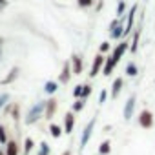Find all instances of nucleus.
Segmentation results:
<instances>
[{"mask_svg": "<svg viewBox=\"0 0 155 155\" xmlns=\"http://www.w3.org/2000/svg\"><path fill=\"white\" fill-rule=\"evenodd\" d=\"M44 110H46V101H38V102H35L29 110H28V113H26V124L29 126V124H35V122H38L42 117H44Z\"/></svg>", "mask_w": 155, "mask_h": 155, "instance_id": "f257e3e1", "label": "nucleus"}, {"mask_svg": "<svg viewBox=\"0 0 155 155\" xmlns=\"http://www.w3.org/2000/svg\"><path fill=\"white\" fill-rule=\"evenodd\" d=\"M95 124H97V117H93V119L86 124V128H84V131H82V137H81V146H79L81 153H82V151H84V148L88 146V142H90V139H91V135H93Z\"/></svg>", "mask_w": 155, "mask_h": 155, "instance_id": "f03ea898", "label": "nucleus"}, {"mask_svg": "<svg viewBox=\"0 0 155 155\" xmlns=\"http://www.w3.org/2000/svg\"><path fill=\"white\" fill-rule=\"evenodd\" d=\"M128 49H130V42H128V40H119V44H117V46L113 48V51H111V58L119 64V60L124 57V53H126Z\"/></svg>", "mask_w": 155, "mask_h": 155, "instance_id": "7ed1b4c3", "label": "nucleus"}, {"mask_svg": "<svg viewBox=\"0 0 155 155\" xmlns=\"http://www.w3.org/2000/svg\"><path fill=\"white\" fill-rule=\"evenodd\" d=\"M139 126L144 128V130H150L153 128V113L150 110H142L139 113Z\"/></svg>", "mask_w": 155, "mask_h": 155, "instance_id": "20e7f679", "label": "nucleus"}, {"mask_svg": "<svg viewBox=\"0 0 155 155\" xmlns=\"http://www.w3.org/2000/svg\"><path fill=\"white\" fill-rule=\"evenodd\" d=\"M104 60H106V57H104L102 53H97V55H95L93 64H91V69H90V77H91V79H95V77L101 73V69H102V66H104Z\"/></svg>", "mask_w": 155, "mask_h": 155, "instance_id": "39448f33", "label": "nucleus"}, {"mask_svg": "<svg viewBox=\"0 0 155 155\" xmlns=\"http://www.w3.org/2000/svg\"><path fill=\"white\" fill-rule=\"evenodd\" d=\"M135 104H137V97H135V95H130V97H128V101H126V104H124V111H122V115H124V120H126V122H128V120H131L133 111H135Z\"/></svg>", "mask_w": 155, "mask_h": 155, "instance_id": "423d86ee", "label": "nucleus"}, {"mask_svg": "<svg viewBox=\"0 0 155 155\" xmlns=\"http://www.w3.org/2000/svg\"><path fill=\"white\" fill-rule=\"evenodd\" d=\"M137 9H139V6H137V4H133V6H131V9L128 11V20H126L124 35H122V37H128V35L131 33V29H133V22H135V15H137Z\"/></svg>", "mask_w": 155, "mask_h": 155, "instance_id": "0eeeda50", "label": "nucleus"}, {"mask_svg": "<svg viewBox=\"0 0 155 155\" xmlns=\"http://www.w3.org/2000/svg\"><path fill=\"white\" fill-rule=\"evenodd\" d=\"M71 71H73V75H81L82 71H84V60H82V57L81 55H71Z\"/></svg>", "mask_w": 155, "mask_h": 155, "instance_id": "6e6552de", "label": "nucleus"}, {"mask_svg": "<svg viewBox=\"0 0 155 155\" xmlns=\"http://www.w3.org/2000/svg\"><path fill=\"white\" fill-rule=\"evenodd\" d=\"M18 73H20V68H18V66H13V68L8 71V75L4 77L2 81H0V84H2V86H9V84H13V82L18 79Z\"/></svg>", "mask_w": 155, "mask_h": 155, "instance_id": "1a4fd4ad", "label": "nucleus"}, {"mask_svg": "<svg viewBox=\"0 0 155 155\" xmlns=\"http://www.w3.org/2000/svg\"><path fill=\"white\" fill-rule=\"evenodd\" d=\"M71 75H73V71H71V62H64V66H62V71H60V75H58V84H68L69 82V79H71Z\"/></svg>", "mask_w": 155, "mask_h": 155, "instance_id": "9d476101", "label": "nucleus"}, {"mask_svg": "<svg viewBox=\"0 0 155 155\" xmlns=\"http://www.w3.org/2000/svg\"><path fill=\"white\" fill-rule=\"evenodd\" d=\"M57 108H58V101L57 99H49L46 101V110H44V119H53L55 113H57Z\"/></svg>", "mask_w": 155, "mask_h": 155, "instance_id": "9b49d317", "label": "nucleus"}, {"mask_svg": "<svg viewBox=\"0 0 155 155\" xmlns=\"http://www.w3.org/2000/svg\"><path fill=\"white\" fill-rule=\"evenodd\" d=\"M73 128H75V113L73 111H68L66 117H64V133L71 135L73 133Z\"/></svg>", "mask_w": 155, "mask_h": 155, "instance_id": "f8f14e48", "label": "nucleus"}, {"mask_svg": "<svg viewBox=\"0 0 155 155\" xmlns=\"http://www.w3.org/2000/svg\"><path fill=\"white\" fill-rule=\"evenodd\" d=\"M122 86H124V79H122V77H117V79L111 82L110 97H111V99H117V97H119V93H120V90H122Z\"/></svg>", "mask_w": 155, "mask_h": 155, "instance_id": "ddd939ff", "label": "nucleus"}, {"mask_svg": "<svg viewBox=\"0 0 155 155\" xmlns=\"http://www.w3.org/2000/svg\"><path fill=\"white\" fill-rule=\"evenodd\" d=\"M122 35H124V24H122V18H120V24H119L115 29L110 31V37H111V40H120Z\"/></svg>", "mask_w": 155, "mask_h": 155, "instance_id": "4468645a", "label": "nucleus"}, {"mask_svg": "<svg viewBox=\"0 0 155 155\" xmlns=\"http://www.w3.org/2000/svg\"><path fill=\"white\" fill-rule=\"evenodd\" d=\"M139 40H140V29H135L133 37H131V42H130V51L131 53H137L139 49Z\"/></svg>", "mask_w": 155, "mask_h": 155, "instance_id": "2eb2a0df", "label": "nucleus"}, {"mask_svg": "<svg viewBox=\"0 0 155 155\" xmlns=\"http://www.w3.org/2000/svg\"><path fill=\"white\" fill-rule=\"evenodd\" d=\"M57 90H58V82H57V81H48V82H44V91H46V93L55 95Z\"/></svg>", "mask_w": 155, "mask_h": 155, "instance_id": "dca6fc26", "label": "nucleus"}, {"mask_svg": "<svg viewBox=\"0 0 155 155\" xmlns=\"http://www.w3.org/2000/svg\"><path fill=\"white\" fill-rule=\"evenodd\" d=\"M4 151H6V155H18V144H17V140H8Z\"/></svg>", "mask_w": 155, "mask_h": 155, "instance_id": "f3484780", "label": "nucleus"}, {"mask_svg": "<svg viewBox=\"0 0 155 155\" xmlns=\"http://www.w3.org/2000/svg\"><path fill=\"white\" fill-rule=\"evenodd\" d=\"M49 133H51V137H53V139H60V135H62L64 131H62V128H60L58 124L51 122V124H49Z\"/></svg>", "mask_w": 155, "mask_h": 155, "instance_id": "a211bd4d", "label": "nucleus"}, {"mask_svg": "<svg viewBox=\"0 0 155 155\" xmlns=\"http://www.w3.org/2000/svg\"><path fill=\"white\" fill-rule=\"evenodd\" d=\"M111 151V142L110 140H102L99 144V155H110Z\"/></svg>", "mask_w": 155, "mask_h": 155, "instance_id": "6ab92c4d", "label": "nucleus"}, {"mask_svg": "<svg viewBox=\"0 0 155 155\" xmlns=\"http://www.w3.org/2000/svg\"><path fill=\"white\" fill-rule=\"evenodd\" d=\"M126 75L128 77H137L139 75V68H137L135 62H128L126 64Z\"/></svg>", "mask_w": 155, "mask_h": 155, "instance_id": "aec40b11", "label": "nucleus"}, {"mask_svg": "<svg viewBox=\"0 0 155 155\" xmlns=\"http://www.w3.org/2000/svg\"><path fill=\"white\" fill-rule=\"evenodd\" d=\"M33 148H35V140L31 137H26L24 139V155H29L33 151Z\"/></svg>", "mask_w": 155, "mask_h": 155, "instance_id": "412c9836", "label": "nucleus"}, {"mask_svg": "<svg viewBox=\"0 0 155 155\" xmlns=\"http://www.w3.org/2000/svg\"><path fill=\"white\" fill-rule=\"evenodd\" d=\"M84 106H86V101H84V99H75L71 111H73V113H79V111H82V110H84Z\"/></svg>", "mask_w": 155, "mask_h": 155, "instance_id": "4be33fe9", "label": "nucleus"}, {"mask_svg": "<svg viewBox=\"0 0 155 155\" xmlns=\"http://www.w3.org/2000/svg\"><path fill=\"white\" fill-rule=\"evenodd\" d=\"M8 130H6V126L4 124H0V144H2V146H6L8 144Z\"/></svg>", "mask_w": 155, "mask_h": 155, "instance_id": "5701e85b", "label": "nucleus"}, {"mask_svg": "<svg viewBox=\"0 0 155 155\" xmlns=\"http://www.w3.org/2000/svg\"><path fill=\"white\" fill-rule=\"evenodd\" d=\"M126 13V2L124 0H119L117 2V18H122Z\"/></svg>", "mask_w": 155, "mask_h": 155, "instance_id": "b1692460", "label": "nucleus"}, {"mask_svg": "<svg viewBox=\"0 0 155 155\" xmlns=\"http://www.w3.org/2000/svg\"><path fill=\"white\" fill-rule=\"evenodd\" d=\"M9 115H11V119L17 122V120L20 119V106H18V104H13V106H11V111H9Z\"/></svg>", "mask_w": 155, "mask_h": 155, "instance_id": "393cba45", "label": "nucleus"}, {"mask_svg": "<svg viewBox=\"0 0 155 155\" xmlns=\"http://www.w3.org/2000/svg\"><path fill=\"white\" fill-rule=\"evenodd\" d=\"M49 151H51L49 144H48L46 140H42V142H40V146H38V153H37V155H49Z\"/></svg>", "mask_w": 155, "mask_h": 155, "instance_id": "a878e982", "label": "nucleus"}, {"mask_svg": "<svg viewBox=\"0 0 155 155\" xmlns=\"http://www.w3.org/2000/svg\"><path fill=\"white\" fill-rule=\"evenodd\" d=\"M9 99H11V95L8 93V91H4V93H0V110H2L8 102H9Z\"/></svg>", "mask_w": 155, "mask_h": 155, "instance_id": "bb28decb", "label": "nucleus"}, {"mask_svg": "<svg viewBox=\"0 0 155 155\" xmlns=\"http://www.w3.org/2000/svg\"><path fill=\"white\" fill-rule=\"evenodd\" d=\"M91 91H93L91 84H84V86H82V97H81V99H84V101H86V99L91 95Z\"/></svg>", "mask_w": 155, "mask_h": 155, "instance_id": "cd10ccee", "label": "nucleus"}, {"mask_svg": "<svg viewBox=\"0 0 155 155\" xmlns=\"http://www.w3.org/2000/svg\"><path fill=\"white\" fill-rule=\"evenodd\" d=\"M93 2H95V0H77V6L82 8V9H86V8H91Z\"/></svg>", "mask_w": 155, "mask_h": 155, "instance_id": "c85d7f7f", "label": "nucleus"}, {"mask_svg": "<svg viewBox=\"0 0 155 155\" xmlns=\"http://www.w3.org/2000/svg\"><path fill=\"white\" fill-rule=\"evenodd\" d=\"M82 86H84V84H77V86L73 88V99H81V97H82Z\"/></svg>", "mask_w": 155, "mask_h": 155, "instance_id": "c756f323", "label": "nucleus"}, {"mask_svg": "<svg viewBox=\"0 0 155 155\" xmlns=\"http://www.w3.org/2000/svg\"><path fill=\"white\" fill-rule=\"evenodd\" d=\"M108 97H110V91L108 90H101V93H99V104H104L108 101Z\"/></svg>", "mask_w": 155, "mask_h": 155, "instance_id": "7c9ffc66", "label": "nucleus"}, {"mask_svg": "<svg viewBox=\"0 0 155 155\" xmlns=\"http://www.w3.org/2000/svg\"><path fill=\"white\" fill-rule=\"evenodd\" d=\"M111 49V46H110V42H102L101 46H99V53H102V55H106L108 51Z\"/></svg>", "mask_w": 155, "mask_h": 155, "instance_id": "2f4dec72", "label": "nucleus"}, {"mask_svg": "<svg viewBox=\"0 0 155 155\" xmlns=\"http://www.w3.org/2000/svg\"><path fill=\"white\" fill-rule=\"evenodd\" d=\"M9 6V2H8V0H0V15H2L4 13V9Z\"/></svg>", "mask_w": 155, "mask_h": 155, "instance_id": "473e14b6", "label": "nucleus"}, {"mask_svg": "<svg viewBox=\"0 0 155 155\" xmlns=\"http://www.w3.org/2000/svg\"><path fill=\"white\" fill-rule=\"evenodd\" d=\"M4 58V38L0 37V60Z\"/></svg>", "mask_w": 155, "mask_h": 155, "instance_id": "72a5a7b5", "label": "nucleus"}, {"mask_svg": "<svg viewBox=\"0 0 155 155\" xmlns=\"http://www.w3.org/2000/svg\"><path fill=\"white\" fill-rule=\"evenodd\" d=\"M102 6H104V4H102V0H99V2H97V8H95V9H97V11H101V9H102Z\"/></svg>", "mask_w": 155, "mask_h": 155, "instance_id": "f704fd0d", "label": "nucleus"}, {"mask_svg": "<svg viewBox=\"0 0 155 155\" xmlns=\"http://www.w3.org/2000/svg\"><path fill=\"white\" fill-rule=\"evenodd\" d=\"M62 155H71V151H69V150H66V151H64Z\"/></svg>", "mask_w": 155, "mask_h": 155, "instance_id": "c9c22d12", "label": "nucleus"}, {"mask_svg": "<svg viewBox=\"0 0 155 155\" xmlns=\"http://www.w3.org/2000/svg\"><path fill=\"white\" fill-rule=\"evenodd\" d=\"M0 155H6V151H4V150H0Z\"/></svg>", "mask_w": 155, "mask_h": 155, "instance_id": "e433bc0d", "label": "nucleus"}]
</instances>
